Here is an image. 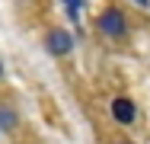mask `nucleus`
<instances>
[{
  "label": "nucleus",
  "mask_w": 150,
  "mask_h": 144,
  "mask_svg": "<svg viewBox=\"0 0 150 144\" xmlns=\"http://www.w3.org/2000/svg\"><path fill=\"white\" fill-rule=\"evenodd\" d=\"M134 112H137V109H134L131 99H115V103H112V115H115L118 122H125V125L134 122Z\"/></svg>",
  "instance_id": "nucleus-3"
},
{
  "label": "nucleus",
  "mask_w": 150,
  "mask_h": 144,
  "mask_svg": "<svg viewBox=\"0 0 150 144\" xmlns=\"http://www.w3.org/2000/svg\"><path fill=\"white\" fill-rule=\"evenodd\" d=\"M70 48H74V38H70L64 29H54V32L48 35V51H51V55H67Z\"/></svg>",
  "instance_id": "nucleus-2"
},
{
  "label": "nucleus",
  "mask_w": 150,
  "mask_h": 144,
  "mask_svg": "<svg viewBox=\"0 0 150 144\" xmlns=\"http://www.w3.org/2000/svg\"><path fill=\"white\" fill-rule=\"evenodd\" d=\"M137 3H147V0H137Z\"/></svg>",
  "instance_id": "nucleus-5"
},
{
  "label": "nucleus",
  "mask_w": 150,
  "mask_h": 144,
  "mask_svg": "<svg viewBox=\"0 0 150 144\" xmlns=\"http://www.w3.org/2000/svg\"><path fill=\"white\" fill-rule=\"evenodd\" d=\"M64 3H67V16L77 19V13H80V0H64Z\"/></svg>",
  "instance_id": "nucleus-4"
},
{
  "label": "nucleus",
  "mask_w": 150,
  "mask_h": 144,
  "mask_svg": "<svg viewBox=\"0 0 150 144\" xmlns=\"http://www.w3.org/2000/svg\"><path fill=\"white\" fill-rule=\"evenodd\" d=\"M99 32H105V35H121L125 32V19H121L118 10H105L102 16H99Z\"/></svg>",
  "instance_id": "nucleus-1"
}]
</instances>
